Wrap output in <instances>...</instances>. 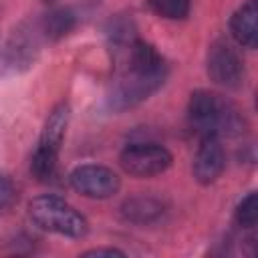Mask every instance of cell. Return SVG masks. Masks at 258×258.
<instances>
[{
  "label": "cell",
  "instance_id": "17",
  "mask_svg": "<svg viewBox=\"0 0 258 258\" xmlns=\"http://www.w3.org/2000/svg\"><path fill=\"white\" fill-rule=\"evenodd\" d=\"M42 2H54V0H42Z\"/></svg>",
  "mask_w": 258,
  "mask_h": 258
},
{
  "label": "cell",
  "instance_id": "3",
  "mask_svg": "<svg viewBox=\"0 0 258 258\" xmlns=\"http://www.w3.org/2000/svg\"><path fill=\"white\" fill-rule=\"evenodd\" d=\"M28 216L40 230L50 234H58L75 240L85 238L89 234L87 218L67 200L52 194H42L32 198L28 202Z\"/></svg>",
  "mask_w": 258,
  "mask_h": 258
},
{
  "label": "cell",
  "instance_id": "8",
  "mask_svg": "<svg viewBox=\"0 0 258 258\" xmlns=\"http://www.w3.org/2000/svg\"><path fill=\"white\" fill-rule=\"evenodd\" d=\"M206 71L208 77L224 89H238L244 85L242 58L226 40L212 42L206 58Z\"/></svg>",
  "mask_w": 258,
  "mask_h": 258
},
{
  "label": "cell",
  "instance_id": "7",
  "mask_svg": "<svg viewBox=\"0 0 258 258\" xmlns=\"http://www.w3.org/2000/svg\"><path fill=\"white\" fill-rule=\"evenodd\" d=\"M69 183L77 194L91 200H107L121 189L119 175L111 167L97 163H85L75 167L69 175Z\"/></svg>",
  "mask_w": 258,
  "mask_h": 258
},
{
  "label": "cell",
  "instance_id": "10",
  "mask_svg": "<svg viewBox=\"0 0 258 258\" xmlns=\"http://www.w3.org/2000/svg\"><path fill=\"white\" fill-rule=\"evenodd\" d=\"M230 34L244 48L258 44V0H246L230 18Z\"/></svg>",
  "mask_w": 258,
  "mask_h": 258
},
{
  "label": "cell",
  "instance_id": "5",
  "mask_svg": "<svg viewBox=\"0 0 258 258\" xmlns=\"http://www.w3.org/2000/svg\"><path fill=\"white\" fill-rule=\"evenodd\" d=\"M44 34L40 30L38 20H24L20 22L8 36L2 52H0V75H16L30 69L40 52Z\"/></svg>",
  "mask_w": 258,
  "mask_h": 258
},
{
  "label": "cell",
  "instance_id": "15",
  "mask_svg": "<svg viewBox=\"0 0 258 258\" xmlns=\"http://www.w3.org/2000/svg\"><path fill=\"white\" fill-rule=\"evenodd\" d=\"M16 200H18V191H16L14 181L6 173H0V210L12 208Z\"/></svg>",
  "mask_w": 258,
  "mask_h": 258
},
{
  "label": "cell",
  "instance_id": "14",
  "mask_svg": "<svg viewBox=\"0 0 258 258\" xmlns=\"http://www.w3.org/2000/svg\"><path fill=\"white\" fill-rule=\"evenodd\" d=\"M149 8L167 20H183L189 14V0H147Z\"/></svg>",
  "mask_w": 258,
  "mask_h": 258
},
{
  "label": "cell",
  "instance_id": "9",
  "mask_svg": "<svg viewBox=\"0 0 258 258\" xmlns=\"http://www.w3.org/2000/svg\"><path fill=\"white\" fill-rule=\"evenodd\" d=\"M224 167H226V153L220 143V137H214V135L200 137V145L191 165L196 181L202 185H210L222 175Z\"/></svg>",
  "mask_w": 258,
  "mask_h": 258
},
{
  "label": "cell",
  "instance_id": "16",
  "mask_svg": "<svg viewBox=\"0 0 258 258\" xmlns=\"http://www.w3.org/2000/svg\"><path fill=\"white\" fill-rule=\"evenodd\" d=\"M83 256L85 258H89V256H125V252L123 250H119V248H91V250H87V252H83Z\"/></svg>",
  "mask_w": 258,
  "mask_h": 258
},
{
  "label": "cell",
  "instance_id": "2",
  "mask_svg": "<svg viewBox=\"0 0 258 258\" xmlns=\"http://www.w3.org/2000/svg\"><path fill=\"white\" fill-rule=\"evenodd\" d=\"M187 123L200 137L206 135H238L244 131V119L240 111L226 101L222 95L198 89L189 95L187 103Z\"/></svg>",
  "mask_w": 258,
  "mask_h": 258
},
{
  "label": "cell",
  "instance_id": "11",
  "mask_svg": "<svg viewBox=\"0 0 258 258\" xmlns=\"http://www.w3.org/2000/svg\"><path fill=\"white\" fill-rule=\"evenodd\" d=\"M163 214V204L151 196H133L121 206L123 220L131 224H151Z\"/></svg>",
  "mask_w": 258,
  "mask_h": 258
},
{
  "label": "cell",
  "instance_id": "12",
  "mask_svg": "<svg viewBox=\"0 0 258 258\" xmlns=\"http://www.w3.org/2000/svg\"><path fill=\"white\" fill-rule=\"evenodd\" d=\"M38 22H40V30H42L46 40H58L75 28L77 16L69 8H56V10L40 16Z\"/></svg>",
  "mask_w": 258,
  "mask_h": 258
},
{
  "label": "cell",
  "instance_id": "1",
  "mask_svg": "<svg viewBox=\"0 0 258 258\" xmlns=\"http://www.w3.org/2000/svg\"><path fill=\"white\" fill-rule=\"evenodd\" d=\"M125 62L107 97V107L123 113L147 101L167 81L169 67L161 52L143 40H133L125 48Z\"/></svg>",
  "mask_w": 258,
  "mask_h": 258
},
{
  "label": "cell",
  "instance_id": "13",
  "mask_svg": "<svg viewBox=\"0 0 258 258\" xmlns=\"http://www.w3.org/2000/svg\"><path fill=\"white\" fill-rule=\"evenodd\" d=\"M234 218H236V224L240 228L250 230V228L256 226V222H258V196H256V191L246 194L238 202L236 212H234Z\"/></svg>",
  "mask_w": 258,
  "mask_h": 258
},
{
  "label": "cell",
  "instance_id": "6",
  "mask_svg": "<svg viewBox=\"0 0 258 258\" xmlns=\"http://www.w3.org/2000/svg\"><path fill=\"white\" fill-rule=\"evenodd\" d=\"M173 157L159 143H129L119 153V165L133 177H155L169 169Z\"/></svg>",
  "mask_w": 258,
  "mask_h": 258
},
{
  "label": "cell",
  "instance_id": "4",
  "mask_svg": "<svg viewBox=\"0 0 258 258\" xmlns=\"http://www.w3.org/2000/svg\"><path fill=\"white\" fill-rule=\"evenodd\" d=\"M69 121H71V109L67 103H58L48 113L30 161V171L38 181H46L52 177L58 161V151L67 135Z\"/></svg>",
  "mask_w": 258,
  "mask_h": 258
}]
</instances>
